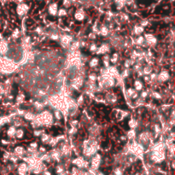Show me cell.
Returning <instances> with one entry per match:
<instances>
[{"label": "cell", "instance_id": "6da1fadb", "mask_svg": "<svg viewBox=\"0 0 175 175\" xmlns=\"http://www.w3.org/2000/svg\"><path fill=\"white\" fill-rule=\"evenodd\" d=\"M101 164V157L100 155H97L91 159V168L94 170H97Z\"/></svg>", "mask_w": 175, "mask_h": 175}, {"label": "cell", "instance_id": "7a4b0ae2", "mask_svg": "<svg viewBox=\"0 0 175 175\" xmlns=\"http://www.w3.org/2000/svg\"><path fill=\"white\" fill-rule=\"evenodd\" d=\"M27 170H28V166L26 163H21L18 167L17 172L19 175H26Z\"/></svg>", "mask_w": 175, "mask_h": 175}, {"label": "cell", "instance_id": "3957f363", "mask_svg": "<svg viewBox=\"0 0 175 175\" xmlns=\"http://www.w3.org/2000/svg\"><path fill=\"white\" fill-rule=\"evenodd\" d=\"M57 10H58V3H56V2L51 3L50 4V6H49V12H50V15L52 16H54L56 14Z\"/></svg>", "mask_w": 175, "mask_h": 175}, {"label": "cell", "instance_id": "277c9868", "mask_svg": "<svg viewBox=\"0 0 175 175\" xmlns=\"http://www.w3.org/2000/svg\"><path fill=\"white\" fill-rule=\"evenodd\" d=\"M15 154L18 155H22L24 154V150H23L22 147H17V148L15 150Z\"/></svg>", "mask_w": 175, "mask_h": 175}, {"label": "cell", "instance_id": "5b68a950", "mask_svg": "<svg viewBox=\"0 0 175 175\" xmlns=\"http://www.w3.org/2000/svg\"><path fill=\"white\" fill-rule=\"evenodd\" d=\"M58 14H59L60 16L66 15V14H67V10H66V9H64V8H61V9L59 10V11H58Z\"/></svg>", "mask_w": 175, "mask_h": 175}, {"label": "cell", "instance_id": "8992f818", "mask_svg": "<svg viewBox=\"0 0 175 175\" xmlns=\"http://www.w3.org/2000/svg\"><path fill=\"white\" fill-rule=\"evenodd\" d=\"M114 175H122V170L121 169V167H117L114 171Z\"/></svg>", "mask_w": 175, "mask_h": 175}, {"label": "cell", "instance_id": "52a82bcc", "mask_svg": "<svg viewBox=\"0 0 175 175\" xmlns=\"http://www.w3.org/2000/svg\"><path fill=\"white\" fill-rule=\"evenodd\" d=\"M56 171V174H60L63 173V167L62 166H57Z\"/></svg>", "mask_w": 175, "mask_h": 175}, {"label": "cell", "instance_id": "ba28073f", "mask_svg": "<svg viewBox=\"0 0 175 175\" xmlns=\"http://www.w3.org/2000/svg\"><path fill=\"white\" fill-rule=\"evenodd\" d=\"M43 175H51V174H50V172H49V171H44L43 172Z\"/></svg>", "mask_w": 175, "mask_h": 175}, {"label": "cell", "instance_id": "9c48e42d", "mask_svg": "<svg viewBox=\"0 0 175 175\" xmlns=\"http://www.w3.org/2000/svg\"><path fill=\"white\" fill-rule=\"evenodd\" d=\"M96 175H103V174H102V173H97V174H96Z\"/></svg>", "mask_w": 175, "mask_h": 175}]
</instances>
